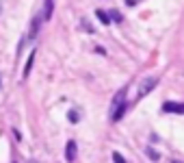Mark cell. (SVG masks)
Masks as SVG:
<instances>
[{"mask_svg": "<svg viewBox=\"0 0 184 163\" xmlns=\"http://www.w3.org/2000/svg\"><path fill=\"white\" fill-rule=\"evenodd\" d=\"M96 15H98V20L102 22L104 26H108V24H110V20H108V13H106V11H102V9H98V11H96Z\"/></svg>", "mask_w": 184, "mask_h": 163, "instance_id": "cell-7", "label": "cell"}, {"mask_svg": "<svg viewBox=\"0 0 184 163\" xmlns=\"http://www.w3.org/2000/svg\"><path fill=\"white\" fill-rule=\"evenodd\" d=\"M128 104H126V89H121L117 96L113 98V104H110V120H121V115L126 113Z\"/></svg>", "mask_w": 184, "mask_h": 163, "instance_id": "cell-1", "label": "cell"}, {"mask_svg": "<svg viewBox=\"0 0 184 163\" xmlns=\"http://www.w3.org/2000/svg\"><path fill=\"white\" fill-rule=\"evenodd\" d=\"M126 5H128V7H134V5H136V0H126Z\"/></svg>", "mask_w": 184, "mask_h": 163, "instance_id": "cell-13", "label": "cell"}, {"mask_svg": "<svg viewBox=\"0 0 184 163\" xmlns=\"http://www.w3.org/2000/svg\"><path fill=\"white\" fill-rule=\"evenodd\" d=\"M173 163H180V161H173Z\"/></svg>", "mask_w": 184, "mask_h": 163, "instance_id": "cell-15", "label": "cell"}, {"mask_svg": "<svg viewBox=\"0 0 184 163\" xmlns=\"http://www.w3.org/2000/svg\"><path fill=\"white\" fill-rule=\"evenodd\" d=\"M156 83H158V78H156V76H147V78H143V81H141V85H139V91H136V98L147 96V91H152V89L156 87Z\"/></svg>", "mask_w": 184, "mask_h": 163, "instance_id": "cell-2", "label": "cell"}, {"mask_svg": "<svg viewBox=\"0 0 184 163\" xmlns=\"http://www.w3.org/2000/svg\"><path fill=\"white\" fill-rule=\"evenodd\" d=\"M108 20H115V22H121V13H119V11H113V13L108 15Z\"/></svg>", "mask_w": 184, "mask_h": 163, "instance_id": "cell-12", "label": "cell"}, {"mask_svg": "<svg viewBox=\"0 0 184 163\" xmlns=\"http://www.w3.org/2000/svg\"><path fill=\"white\" fill-rule=\"evenodd\" d=\"M80 28H82V31H87V33H93V26H89V22H87V20H82V22H80Z\"/></svg>", "mask_w": 184, "mask_h": 163, "instance_id": "cell-10", "label": "cell"}, {"mask_svg": "<svg viewBox=\"0 0 184 163\" xmlns=\"http://www.w3.org/2000/svg\"><path fill=\"white\" fill-rule=\"evenodd\" d=\"M67 118H70V122H74V124H76V122L80 120V113H78L76 109H72L70 113H67Z\"/></svg>", "mask_w": 184, "mask_h": 163, "instance_id": "cell-8", "label": "cell"}, {"mask_svg": "<svg viewBox=\"0 0 184 163\" xmlns=\"http://www.w3.org/2000/svg\"><path fill=\"white\" fill-rule=\"evenodd\" d=\"M39 17L41 20H50L52 17V0H43V13Z\"/></svg>", "mask_w": 184, "mask_h": 163, "instance_id": "cell-5", "label": "cell"}, {"mask_svg": "<svg viewBox=\"0 0 184 163\" xmlns=\"http://www.w3.org/2000/svg\"><path fill=\"white\" fill-rule=\"evenodd\" d=\"M145 152H147V157H150L152 161H158V159H160V154H158V150H154L152 146H150V148H147Z\"/></svg>", "mask_w": 184, "mask_h": 163, "instance_id": "cell-9", "label": "cell"}, {"mask_svg": "<svg viewBox=\"0 0 184 163\" xmlns=\"http://www.w3.org/2000/svg\"><path fill=\"white\" fill-rule=\"evenodd\" d=\"M163 111H167V113H184V104L182 102H165Z\"/></svg>", "mask_w": 184, "mask_h": 163, "instance_id": "cell-4", "label": "cell"}, {"mask_svg": "<svg viewBox=\"0 0 184 163\" xmlns=\"http://www.w3.org/2000/svg\"><path fill=\"white\" fill-rule=\"evenodd\" d=\"M76 152H78V146H76L74 139H70L67 146H65V161H67V163H74V161H76Z\"/></svg>", "mask_w": 184, "mask_h": 163, "instance_id": "cell-3", "label": "cell"}, {"mask_svg": "<svg viewBox=\"0 0 184 163\" xmlns=\"http://www.w3.org/2000/svg\"><path fill=\"white\" fill-rule=\"evenodd\" d=\"M0 13H2V5H0Z\"/></svg>", "mask_w": 184, "mask_h": 163, "instance_id": "cell-14", "label": "cell"}, {"mask_svg": "<svg viewBox=\"0 0 184 163\" xmlns=\"http://www.w3.org/2000/svg\"><path fill=\"white\" fill-rule=\"evenodd\" d=\"M35 50L31 52V57H28V61H26V65H24V78H28V74H31V70H33V63H35Z\"/></svg>", "mask_w": 184, "mask_h": 163, "instance_id": "cell-6", "label": "cell"}, {"mask_svg": "<svg viewBox=\"0 0 184 163\" xmlns=\"http://www.w3.org/2000/svg\"><path fill=\"white\" fill-rule=\"evenodd\" d=\"M113 163H126V159L119 152H113Z\"/></svg>", "mask_w": 184, "mask_h": 163, "instance_id": "cell-11", "label": "cell"}]
</instances>
